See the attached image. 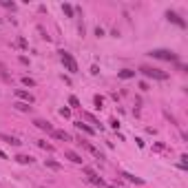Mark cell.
I'll list each match as a JSON object with an SVG mask.
<instances>
[{
	"label": "cell",
	"instance_id": "cell-17",
	"mask_svg": "<svg viewBox=\"0 0 188 188\" xmlns=\"http://www.w3.org/2000/svg\"><path fill=\"white\" fill-rule=\"evenodd\" d=\"M62 11H64V16H69V18H73V11H75V9H73L71 5H62Z\"/></svg>",
	"mask_w": 188,
	"mask_h": 188
},
{
	"label": "cell",
	"instance_id": "cell-15",
	"mask_svg": "<svg viewBox=\"0 0 188 188\" xmlns=\"http://www.w3.org/2000/svg\"><path fill=\"white\" fill-rule=\"evenodd\" d=\"M122 177H126L128 181H133V184H137V186H142V184H144V179H139V177H135V175H131V173H124Z\"/></svg>",
	"mask_w": 188,
	"mask_h": 188
},
{
	"label": "cell",
	"instance_id": "cell-26",
	"mask_svg": "<svg viewBox=\"0 0 188 188\" xmlns=\"http://www.w3.org/2000/svg\"><path fill=\"white\" fill-rule=\"evenodd\" d=\"M60 115H62V117H69V115H71V111L64 106V108H60Z\"/></svg>",
	"mask_w": 188,
	"mask_h": 188
},
{
	"label": "cell",
	"instance_id": "cell-21",
	"mask_svg": "<svg viewBox=\"0 0 188 188\" xmlns=\"http://www.w3.org/2000/svg\"><path fill=\"white\" fill-rule=\"evenodd\" d=\"M69 104H71L73 108H80V100H78L75 95H71V98H69Z\"/></svg>",
	"mask_w": 188,
	"mask_h": 188
},
{
	"label": "cell",
	"instance_id": "cell-7",
	"mask_svg": "<svg viewBox=\"0 0 188 188\" xmlns=\"http://www.w3.org/2000/svg\"><path fill=\"white\" fill-rule=\"evenodd\" d=\"M33 124L40 128V131H46V133H53V126L51 122H46V120H33Z\"/></svg>",
	"mask_w": 188,
	"mask_h": 188
},
{
	"label": "cell",
	"instance_id": "cell-30",
	"mask_svg": "<svg viewBox=\"0 0 188 188\" xmlns=\"http://www.w3.org/2000/svg\"><path fill=\"white\" fill-rule=\"evenodd\" d=\"M0 159H7V155H5L2 151H0Z\"/></svg>",
	"mask_w": 188,
	"mask_h": 188
},
{
	"label": "cell",
	"instance_id": "cell-5",
	"mask_svg": "<svg viewBox=\"0 0 188 188\" xmlns=\"http://www.w3.org/2000/svg\"><path fill=\"white\" fill-rule=\"evenodd\" d=\"M78 144H82V146H84V148H86V151H89V153H91L93 157H95V159H104V155L100 153V148H95V146H93L91 142H84V139H80Z\"/></svg>",
	"mask_w": 188,
	"mask_h": 188
},
{
	"label": "cell",
	"instance_id": "cell-4",
	"mask_svg": "<svg viewBox=\"0 0 188 188\" xmlns=\"http://www.w3.org/2000/svg\"><path fill=\"white\" fill-rule=\"evenodd\" d=\"M84 173L89 175V181H91V184H95V186H102V188L106 186V184H104V179H102V177H100V175H98L95 171H93V168H89V166H84Z\"/></svg>",
	"mask_w": 188,
	"mask_h": 188
},
{
	"label": "cell",
	"instance_id": "cell-20",
	"mask_svg": "<svg viewBox=\"0 0 188 188\" xmlns=\"http://www.w3.org/2000/svg\"><path fill=\"white\" fill-rule=\"evenodd\" d=\"M13 106H16L18 111H31V106H29V104H25V102H16Z\"/></svg>",
	"mask_w": 188,
	"mask_h": 188
},
{
	"label": "cell",
	"instance_id": "cell-25",
	"mask_svg": "<svg viewBox=\"0 0 188 188\" xmlns=\"http://www.w3.org/2000/svg\"><path fill=\"white\" fill-rule=\"evenodd\" d=\"M0 5H2V7H9V9H16V5H13V2H7V0H0Z\"/></svg>",
	"mask_w": 188,
	"mask_h": 188
},
{
	"label": "cell",
	"instance_id": "cell-6",
	"mask_svg": "<svg viewBox=\"0 0 188 188\" xmlns=\"http://www.w3.org/2000/svg\"><path fill=\"white\" fill-rule=\"evenodd\" d=\"M16 98L22 100L25 104H33V95H31V93H27V91H22V89H16Z\"/></svg>",
	"mask_w": 188,
	"mask_h": 188
},
{
	"label": "cell",
	"instance_id": "cell-22",
	"mask_svg": "<svg viewBox=\"0 0 188 188\" xmlns=\"http://www.w3.org/2000/svg\"><path fill=\"white\" fill-rule=\"evenodd\" d=\"M22 84H25V86H36V80H31V78H22Z\"/></svg>",
	"mask_w": 188,
	"mask_h": 188
},
{
	"label": "cell",
	"instance_id": "cell-11",
	"mask_svg": "<svg viewBox=\"0 0 188 188\" xmlns=\"http://www.w3.org/2000/svg\"><path fill=\"white\" fill-rule=\"evenodd\" d=\"M75 128H78V131H84L86 135H93V133H95V128H91V126H89V124H84L82 120H80V122H75Z\"/></svg>",
	"mask_w": 188,
	"mask_h": 188
},
{
	"label": "cell",
	"instance_id": "cell-2",
	"mask_svg": "<svg viewBox=\"0 0 188 188\" xmlns=\"http://www.w3.org/2000/svg\"><path fill=\"white\" fill-rule=\"evenodd\" d=\"M60 60H62V64H64V69L69 73H78V62L69 51H60Z\"/></svg>",
	"mask_w": 188,
	"mask_h": 188
},
{
	"label": "cell",
	"instance_id": "cell-8",
	"mask_svg": "<svg viewBox=\"0 0 188 188\" xmlns=\"http://www.w3.org/2000/svg\"><path fill=\"white\" fill-rule=\"evenodd\" d=\"M166 18H168L171 22H175V25H177V27H181V29L186 27V22H184V20H181V18H179V16H177L175 11H168V13H166Z\"/></svg>",
	"mask_w": 188,
	"mask_h": 188
},
{
	"label": "cell",
	"instance_id": "cell-10",
	"mask_svg": "<svg viewBox=\"0 0 188 188\" xmlns=\"http://www.w3.org/2000/svg\"><path fill=\"white\" fill-rule=\"evenodd\" d=\"M64 157H66V159H71L73 164H82V157H80L75 151H64Z\"/></svg>",
	"mask_w": 188,
	"mask_h": 188
},
{
	"label": "cell",
	"instance_id": "cell-27",
	"mask_svg": "<svg viewBox=\"0 0 188 188\" xmlns=\"http://www.w3.org/2000/svg\"><path fill=\"white\" fill-rule=\"evenodd\" d=\"M95 36L102 38V36H104V29H102V27H95Z\"/></svg>",
	"mask_w": 188,
	"mask_h": 188
},
{
	"label": "cell",
	"instance_id": "cell-12",
	"mask_svg": "<svg viewBox=\"0 0 188 188\" xmlns=\"http://www.w3.org/2000/svg\"><path fill=\"white\" fill-rule=\"evenodd\" d=\"M117 78H120V80H131V78H135V71H131V69H122V71H117Z\"/></svg>",
	"mask_w": 188,
	"mask_h": 188
},
{
	"label": "cell",
	"instance_id": "cell-14",
	"mask_svg": "<svg viewBox=\"0 0 188 188\" xmlns=\"http://www.w3.org/2000/svg\"><path fill=\"white\" fill-rule=\"evenodd\" d=\"M13 159H16L18 164H33V157H31V155H16Z\"/></svg>",
	"mask_w": 188,
	"mask_h": 188
},
{
	"label": "cell",
	"instance_id": "cell-23",
	"mask_svg": "<svg viewBox=\"0 0 188 188\" xmlns=\"http://www.w3.org/2000/svg\"><path fill=\"white\" fill-rule=\"evenodd\" d=\"M84 117H86L89 122H93V124H95V126H100V122H98V120H95V117H93L91 113H84ZM100 128H102V126H100Z\"/></svg>",
	"mask_w": 188,
	"mask_h": 188
},
{
	"label": "cell",
	"instance_id": "cell-3",
	"mask_svg": "<svg viewBox=\"0 0 188 188\" xmlns=\"http://www.w3.org/2000/svg\"><path fill=\"white\" fill-rule=\"evenodd\" d=\"M146 78H153V80H168V73H164L161 69H153V66H142L139 69Z\"/></svg>",
	"mask_w": 188,
	"mask_h": 188
},
{
	"label": "cell",
	"instance_id": "cell-19",
	"mask_svg": "<svg viewBox=\"0 0 188 188\" xmlns=\"http://www.w3.org/2000/svg\"><path fill=\"white\" fill-rule=\"evenodd\" d=\"M38 146H40V148H44V151H49V153L53 151V146H51V144H46L44 139H38Z\"/></svg>",
	"mask_w": 188,
	"mask_h": 188
},
{
	"label": "cell",
	"instance_id": "cell-9",
	"mask_svg": "<svg viewBox=\"0 0 188 188\" xmlns=\"http://www.w3.org/2000/svg\"><path fill=\"white\" fill-rule=\"evenodd\" d=\"M0 139H2V142H7V144H11V146H20V144H22L18 137H13V135H5V133H0Z\"/></svg>",
	"mask_w": 188,
	"mask_h": 188
},
{
	"label": "cell",
	"instance_id": "cell-31",
	"mask_svg": "<svg viewBox=\"0 0 188 188\" xmlns=\"http://www.w3.org/2000/svg\"><path fill=\"white\" fill-rule=\"evenodd\" d=\"M104 188H115V186H104Z\"/></svg>",
	"mask_w": 188,
	"mask_h": 188
},
{
	"label": "cell",
	"instance_id": "cell-18",
	"mask_svg": "<svg viewBox=\"0 0 188 188\" xmlns=\"http://www.w3.org/2000/svg\"><path fill=\"white\" fill-rule=\"evenodd\" d=\"M93 102H95V108H98V111L104 106V98H102V95H95V98H93Z\"/></svg>",
	"mask_w": 188,
	"mask_h": 188
},
{
	"label": "cell",
	"instance_id": "cell-24",
	"mask_svg": "<svg viewBox=\"0 0 188 188\" xmlns=\"http://www.w3.org/2000/svg\"><path fill=\"white\" fill-rule=\"evenodd\" d=\"M16 46H20V49H27L29 44H27V40H25V38H20V40L16 42Z\"/></svg>",
	"mask_w": 188,
	"mask_h": 188
},
{
	"label": "cell",
	"instance_id": "cell-16",
	"mask_svg": "<svg viewBox=\"0 0 188 188\" xmlns=\"http://www.w3.org/2000/svg\"><path fill=\"white\" fill-rule=\"evenodd\" d=\"M44 164H46V166H49V168H53V171H62V166H60L58 161H53V159H46Z\"/></svg>",
	"mask_w": 188,
	"mask_h": 188
},
{
	"label": "cell",
	"instance_id": "cell-28",
	"mask_svg": "<svg viewBox=\"0 0 188 188\" xmlns=\"http://www.w3.org/2000/svg\"><path fill=\"white\" fill-rule=\"evenodd\" d=\"M91 73H93V75H98V73H100V66L93 64V66H91Z\"/></svg>",
	"mask_w": 188,
	"mask_h": 188
},
{
	"label": "cell",
	"instance_id": "cell-13",
	"mask_svg": "<svg viewBox=\"0 0 188 188\" xmlns=\"http://www.w3.org/2000/svg\"><path fill=\"white\" fill-rule=\"evenodd\" d=\"M51 135H53L55 139H64V142H71V135H69L66 131H55V128H53V133H51Z\"/></svg>",
	"mask_w": 188,
	"mask_h": 188
},
{
	"label": "cell",
	"instance_id": "cell-1",
	"mask_svg": "<svg viewBox=\"0 0 188 188\" xmlns=\"http://www.w3.org/2000/svg\"><path fill=\"white\" fill-rule=\"evenodd\" d=\"M148 55L157 58V60H166V62H179V55L168 49H153V51H148Z\"/></svg>",
	"mask_w": 188,
	"mask_h": 188
},
{
	"label": "cell",
	"instance_id": "cell-29",
	"mask_svg": "<svg viewBox=\"0 0 188 188\" xmlns=\"http://www.w3.org/2000/svg\"><path fill=\"white\" fill-rule=\"evenodd\" d=\"M111 126H113V128L117 131V128H120V122H117V120H111Z\"/></svg>",
	"mask_w": 188,
	"mask_h": 188
}]
</instances>
